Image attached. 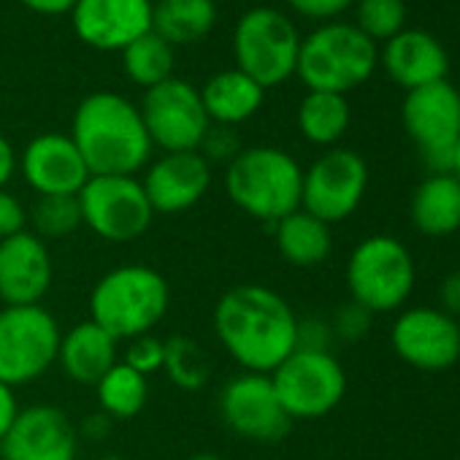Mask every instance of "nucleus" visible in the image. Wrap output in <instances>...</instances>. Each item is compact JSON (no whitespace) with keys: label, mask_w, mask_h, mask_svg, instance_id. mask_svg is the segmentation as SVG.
Here are the masks:
<instances>
[{"label":"nucleus","mask_w":460,"mask_h":460,"mask_svg":"<svg viewBox=\"0 0 460 460\" xmlns=\"http://www.w3.org/2000/svg\"><path fill=\"white\" fill-rule=\"evenodd\" d=\"M219 347L250 374H271L298 347V314L266 285H236L211 314Z\"/></svg>","instance_id":"1"},{"label":"nucleus","mask_w":460,"mask_h":460,"mask_svg":"<svg viewBox=\"0 0 460 460\" xmlns=\"http://www.w3.org/2000/svg\"><path fill=\"white\" fill-rule=\"evenodd\" d=\"M68 136L90 176H136L155 152L138 106L111 90L82 98Z\"/></svg>","instance_id":"2"},{"label":"nucleus","mask_w":460,"mask_h":460,"mask_svg":"<svg viewBox=\"0 0 460 460\" xmlns=\"http://www.w3.org/2000/svg\"><path fill=\"white\" fill-rule=\"evenodd\" d=\"M304 168L279 146H244L225 165V192L247 217L277 225L301 208Z\"/></svg>","instance_id":"3"},{"label":"nucleus","mask_w":460,"mask_h":460,"mask_svg":"<svg viewBox=\"0 0 460 460\" xmlns=\"http://www.w3.org/2000/svg\"><path fill=\"white\" fill-rule=\"evenodd\" d=\"M168 306L171 288L165 277L141 263L111 269L90 293V320L117 341L155 333Z\"/></svg>","instance_id":"4"},{"label":"nucleus","mask_w":460,"mask_h":460,"mask_svg":"<svg viewBox=\"0 0 460 460\" xmlns=\"http://www.w3.org/2000/svg\"><path fill=\"white\" fill-rule=\"evenodd\" d=\"M379 66V47L349 22H323L301 39L296 76L314 93L347 95L366 84Z\"/></svg>","instance_id":"5"},{"label":"nucleus","mask_w":460,"mask_h":460,"mask_svg":"<svg viewBox=\"0 0 460 460\" xmlns=\"http://www.w3.org/2000/svg\"><path fill=\"white\" fill-rule=\"evenodd\" d=\"M417 282V269L409 247L395 236L376 234L363 239L347 261L349 301L371 314L398 312Z\"/></svg>","instance_id":"6"},{"label":"nucleus","mask_w":460,"mask_h":460,"mask_svg":"<svg viewBox=\"0 0 460 460\" xmlns=\"http://www.w3.org/2000/svg\"><path fill=\"white\" fill-rule=\"evenodd\" d=\"M301 52V33L296 22L274 9L255 6L236 22L234 31V58L236 68L255 79L263 90L285 84L296 76Z\"/></svg>","instance_id":"7"},{"label":"nucleus","mask_w":460,"mask_h":460,"mask_svg":"<svg viewBox=\"0 0 460 460\" xmlns=\"http://www.w3.org/2000/svg\"><path fill=\"white\" fill-rule=\"evenodd\" d=\"M60 323L47 306L0 309V382L22 387L41 379L58 363Z\"/></svg>","instance_id":"8"},{"label":"nucleus","mask_w":460,"mask_h":460,"mask_svg":"<svg viewBox=\"0 0 460 460\" xmlns=\"http://www.w3.org/2000/svg\"><path fill=\"white\" fill-rule=\"evenodd\" d=\"M269 376L293 422L323 420L347 395V371L333 352L296 347Z\"/></svg>","instance_id":"9"},{"label":"nucleus","mask_w":460,"mask_h":460,"mask_svg":"<svg viewBox=\"0 0 460 460\" xmlns=\"http://www.w3.org/2000/svg\"><path fill=\"white\" fill-rule=\"evenodd\" d=\"M76 198L82 222L111 244L141 239L155 222V208L136 176H90Z\"/></svg>","instance_id":"10"},{"label":"nucleus","mask_w":460,"mask_h":460,"mask_svg":"<svg viewBox=\"0 0 460 460\" xmlns=\"http://www.w3.org/2000/svg\"><path fill=\"white\" fill-rule=\"evenodd\" d=\"M401 122L430 173H449L460 141V90L444 79L406 93Z\"/></svg>","instance_id":"11"},{"label":"nucleus","mask_w":460,"mask_h":460,"mask_svg":"<svg viewBox=\"0 0 460 460\" xmlns=\"http://www.w3.org/2000/svg\"><path fill=\"white\" fill-rule=\"evenodd\" d=\"M366 160L352 149L333 146L304 171L301 208L314 214L325 225H339L358 211L366 198Z\"/></svg>","instance_id":"12"},{"label":"nucleus","mask_w":460,"mask_h":460,"mask_svg":"<svg viewBox=\"0 0 460 460\" xmlns=\"http://www.w3.org/2000/svg\"><path fill=\"white\" fill-rule=\"evenodd\" d=\"M138 111L152 146L163 152H195L211 125L200 90L179 76L146 90Z\"/></svg>","instance_id":"13"},{"label":"nucleus","mask_w":460,"mask_h":460,"mask_svg":"<svg viewBox=\"0 0 460 460\" xmlns=\"http://www.w3.org/2000/svg\"><path fill=\"white\" fill-rule=\"evenodd\" d=\"M219 417L239 438L252 444H277L288 436V417L269 374L242 371L219 390Z\"/></svg>","instance_id":"14"},{"label":"nucleus","mask_w":460,"mask_h":460,"mask_svg":"<svg viewBox=\"0 0 460 460\" xmlns=\"http://www.w3.org/2000/svg\"><path fill=\"white\" fill-rule=\"evenodd\" d=\"M390 347L417 371H447L460 360V323L438 306L403 309L390 328Z\"/></svg>","instance_id":"15"},{"label":"nucleus","mask_w":460,"mask_h":460,"mask_svg":"<svg viewBox=\"0 0 460 460\" xmlns=\"http://www.w3.org/2000/svg\"><path fill=\"white\" fill-rule=\"evenodd\" d=\"M79 430L71 417L52 403L20 409L14 425L0 441V460H76Z\"/></svg>","instance_id":"16"},{"label":"nucleus","mask_w":460,"mask_h":460,"mask_svg":"<svg viewBox=\"0 0 460 460\" xmlns=\"http://www.w3.org/2000/svg\"><path fill=\"white\" fill-rule=\"evenodd\" d=\"M152 0H76L71 25L82 44L101 52H122L152 31Z\"/></svg>","instance_id":"17"},{"label":"nucleus","mask_w":460,"mask_h":460,"mask_svg":"<svg viewBox=\"0 0 460 460\" xmlns=\"http://www.w3.org/2000/svg\"><path fill=\"white\" fill-rule=\"evenodd\" d=\"M52 252L31 227L0 242V301L4 306H39L52 290Z\"/></svg>","instance_id":"18"},{"label":"nucleus","mask_w":460,"mask_h":460,"mask_svg":"<svg viewBox=\"0 0 460 460\" xmlns=\"http://www.w3.org/2000/svg\"><path fill=\"white\" fill-rule=\"evenodd\" d=\"M141 187L155 214H181L198 206L211 187V165L200 152H163L144 168Z\"/></svg>","instance_id":"19"},{"label":"nucleus","mask_w":460,"mask_h":460,"mask_svg":"<svg viewBox=\"0 0 460 460\" xmlns=\"http://www.w3.org/2000/svg\"><path fill=\"white\" fill-rule=\"evenodd\" d=\"M20 171L36 195H79L90 171L68 133H41L20 155Z\"/></svg>","instance_id":"20"},{"label":"nucleus","mask_w":460,"mask_h":460,"mask_svg":"<svg viewBox=\"0 0 460 460\" xmlns=\"http://www.w3.org/2000/svg\"><path fill=\"white\" fill-rule=\"evenodd\" d=\"M379 63L385 74L406 93L444 82L449 74V55L444 44L425 31H401L385 41Z\"/></svg>","instance_id":"21"},{"label":"nucleus","mask_w":460,"mask_h":460,"mask_svg":"<svg viewBox=\"0 0 460 460\" xmlns=\"http://www.w3.org/2000/svg\"><path fill=\"white\" fill-rule=\"evenodd\" d=\"M117 339H111L103 328L93 320L76 323L68 333L60 336L58 347V366L63 374L76 385H98L101 376L119 360Z\"/></svg>","instance_id":"22"},{"label":"nucleus","mask_w":460,"mask_h":460,"mask_svg":"<svg viewBox=\"0 0 460 460\" xmlns=\"http://www.w3.org/2000/svg\"><path fill=\"white\" fill-rule=\"evenodd\" d=\"M409 217L417 234L444 239L460 230V179L455 173L425 176L409 200Z\"/></svg>","instance_id":"23"},{"label":"nucleus","mask_w":460,"mask_h":460,"mask_svg":"<svg viewBox=\"0 0 460 460\" xmlns=\"http://www.w3.org/2000/svg\"><path fill=\"white\" fill-rule=\"evenodd\" d=\"M200 101L211 125L239 128L242 122L252 119L261 111L266 90L239 68H227L214 74L200 87Z\"/></svg>","instance_id":"24"},{"label":"nucleus","mask_w":460,"mask_h":460,"mask_svg":"<svg viewBox=\"0 0 460 460\" xmlns=\"http://www.w3.org/2000/svg\"><path fill=\"white\" fill-rule=\"evenodd\" d=\"M274 227V244L285 263L293 269H317L333 252V234L331 225L317 219L314 214L296 208L293 214L282 217Z\"/></svg>","instance_id":"25"},{"label":"nucleus","mask_w":460,"mask_h":460,"mask_svg":"<svg viewBox=\"0 0 460 460\" xmlns=\"http://www.w3.org/2000/svg\"><path fill=\"white\" fill-rule=\"evenodd\" d=\"M217 25L214 0H157L152 12V31L173 49L203 41Z\"/></svg>","instance_id":"26"},{"label":"nucleus","mask_w":460,"mask_h":460,"mask_svg":"<svg viewBox=\"0 0 460 460\" xmlns=\"http://www.w3.org/2000/svg\"><path fill=\"white\" fill-rule=\"evenodd\" d=\"M301 136L314 144V146H328L333 149L349 130L352 111L347 103V95L336 93H314L309 90L298 106L296 114Z\"/></svg>","instance_id":"27"},{"label":"nucleus","mask_w":460,"mask_h":460,"mask_svg":"<svg viewBox=\"0 0 460 460\" xmlns=\"http://www.w3.org/2000/svg\"><path fill=\"white\" fill-rule=\"evenodd\" d=\"M98 406L101 411L114 420H133L144 411L149 398V379L138 371H133L128 363L117 360L95 385Z\"/></svg>","instance_id":"28"},{"label":"nucleus","mask_w":460,"mask_h":460,"mask_svg":"<svg viewBox=\"0 0 460 460\" xmlns=\"http://www.w3.org/2000/svg\"><path fill=\"white\" fill-rule=\"evenodd\" d=\"M122 68L133 84L152 90L173 76L176 52L165 39H160L155 31H149L146 36L136 39L130 47L122 49Z\"/></svg>","instance_id":"29"},{"label":"nucleus","mask_w":460,"mask_h":460,"mask_svg":"<svg viewBox=\"0 0 460 460\" xmlns=\"http://www.w3.org/2000/svg\"><path fill=\"white\" fill-rule=\"evenodd\" d=\"M163 374L168 376V382L184 393H195L200 390L208 376H211V363L206 349L187 339V336H173L165 339V360H163Z\"/></svg>","instance_id":"30"},{"label":"nucleus","mask_w":460,"mask_h":460,"mask_svg":"<svg viewBox=\"0 0 460 460\" xmlns=\"http://www.w3.org/2000/svg\"><path fill=\"white\" fill-rule=\"evenodd\" d=\"M28 225L41 242L66 239L84 225L76 195H39L28 211Z\"/></svg>","instance_id":"31"},{"label":"nucleus","mask_w":460,"mask_h":460,"mask_svg":"<svg viewBox=\"0 0 460 460\" xmlns=\"http://www.w3.org/2000/svg\"><path fill=\"white\" fill-rule=\"evenodd\" d=\"M355 28L374 44L390 41L406 31V4L403 0H358Z\"/></svg>","instance_id":"32"},{"label":"nucleus","mask_w":460,"mask_h":460,"mask_svg":"<svg viewBox=\"0 0 460 460\" xmlns=\"http://www.w3.org/2000/svg\"><path fill=\"white\" fill-rule=\"evenodd\" d=\"M163 360H165V339L155 336V333H144L128 341L122 363H128L133 371L144 374L146 379L157 371H163Z\"/></svg>","instance_id":"33"},{"label":"nucleus","mask_w":460,"mask_h":460,"mask_svg":"<svg viewBox=\"0 0 460 460\" xmlns=\"http://www.w3.org/2000/svg\"><path fill=\"white\" fill-rule=\"evenodd\" d=\"M242 138L236 133V128H227V125H208L198 152L200 157L208 163V165H227L230 160H234L239 152H242Z\"/></svg>","instance_id":"34"},{"label":"nucleus","mask_w":460,"mask_h":460,"mask_svg":"<svg viewBox=\"0 0 460 460\" xmlns=\"http://www.w3.org/2000/svg\"><path fill=\"white\" fill-rule=\"evenodd\" d=\"M371 320L374 314L368 309H363L360 304L355 301H347L336 309L333 320H331V331H333V339H341V341H360L363 336H368L371 331Z\"/></svg>","instance_id":"35"},{"label":"nucleus","mask_w":460,"mask_h":460,"mask_svg":"<svg viewBox=\"0 0 460 460\" xmlns=\"http://www.w3.org/2000/svg\"><path fill=\"white\" fill-rule=\"evenodd\" d=\"M22 230H28V208H25V203L14 192L0 190V242L22 234Z\"/></svg>","instance_id":"36"},{"label":"nucleus","mask_w":460,"mask_h":460,"mask_svg":"<svg viewBox=\"0 0 460 460\" xmlns=\"http://www.w3.org/2000/svg\"><path fill=\"white\" fill-rule=\"evenodd\" d=\"M355 0H288V6L306 17V20H317V22H333L339 14H344Z\"/></svg>","instance_id":"37"},{"label":"nucleus","mask_w":460,"mask_h":460,"mask_svg":"<svg viewBox=\"0 0 460 460\" xmlns=\"http://www.w3.org/2000/svg\"><path fill=\"white\" fill-rule=\"evenodd\" d=\"M333 344V331L328 320L320 317H298V347L301 349H317V352H331Z\"/></svg>","instance_id":"38"},{"label":"nucleus","mask_w":460,"mask_h":460,"mask_svg":"<svg viewBox=\"0 0 460 460\" xmlns=\"http://www.w3.org/2000/svg\"><path fill=\"white\" fill-rule=\"evenodd\" d=\"M438 309L455 320L460 317V271H452L438 282Z\"/></svg>","instance_id":"39"},{"label":"nucleus","mask_w":460,"mask_h":460,"mask_svg":"<svg viewBox=\"0 0 460 460\" xmlns=\"http://www.w3.org/2000/svg\"><path fill=\"white\" fill-rule=\"evenodd\" d=\"M17 414H20V401H17L14 387H9V385L0 382V441H4V436H6L9 428L14 425Z\"/></svg>","instance_id":"40"},{"label":"nucleus","mask_w":460,"mask_h":460,"mask_svg":"<svg viewBox=\"0 0 460 460\" xmlns=\"http://www.w3.org/2000/svg\"><path fill=\"white\" fill-rule=\"evenodd\" d=\"M17 171H20V155L6 136H0V190H6L12 184Z\"/></svg>","instance_id":"41"},{"label":"nucleus","mask_w":460,"mask_h":460,"mask_svg":"<svg viewBox=\"0 0 460 460\" xmlns=\"http://www.w3.org/2000/svg\"><path fill=\"white\" fill-rule=\"evenodd\" d=\"M20 4L36 14H47V17H58V14H71L76 0H20Z\"/></svg>","instance_id":"42"},{"label":"nucleus","mask_w":460,"mask_h":460,"mask_svg":"<svg viewBox=\"0 0 460 460\" xmlns=\"http://www.w3.org/2000/svg\"><path fill=\"white\" fill-rule=\"evenodd\" d=\"M109 428H111V420H109L103 411H95V414H90V417L82 422V436H87V438H93V441H101V438H106Z\"/></svg>","instance_id":"43"},{"label":"nucleus","mask_w":460,"mask_h":460,"mask_svg":"<svg viewBox=\"0 0 460 460\" xmlns=\"http://www.w3.org/2000/svg\"><path fill=\"white\" fill-rule=\"evenodd\" d=\"M449 173H455V176L460 179V141H457V146H455V155H452V168H449Z\"/></svg>","instance_id":"44"},{"label":"nucleus","mask_w":460,"mask_h":460,"mask_svg":"<svg viewBox=\"0 0 460 460\" xmlns=\"http://www.w3.org/2000/svg\"><path fill=\"white\" fill-rule=\"evenodd\" d=\"M187 460H222V457H217L214 452H198V455H190Z\"/></svg>","instance_id":"45"},{"label":"nucleus","mask_w":460,"mask_h":460,"mask_svg":"<svg viewBox=\"0 0 460 460\" xmlns=\"http://www.w3.org/2000/svg\"><path fill=\"white\" fill-rule=\"evenodd\" d=\"M98 460H125L122 455H103V457H98Z\"/></svg>","instance_id":"46"},{"label":"nucleus","mask_w":460,"mask_h":460,"mask_svg":"<svg viewBox=\"0 0 460 460\" xmlns=\"http://www.w3.org/2000/svg\"><path fill=\"white\" fill-rule=\"evenodd\" d=\"M457 90H460V87H457Z\"/></svg>","instance_id":"47"}]
</instances>
